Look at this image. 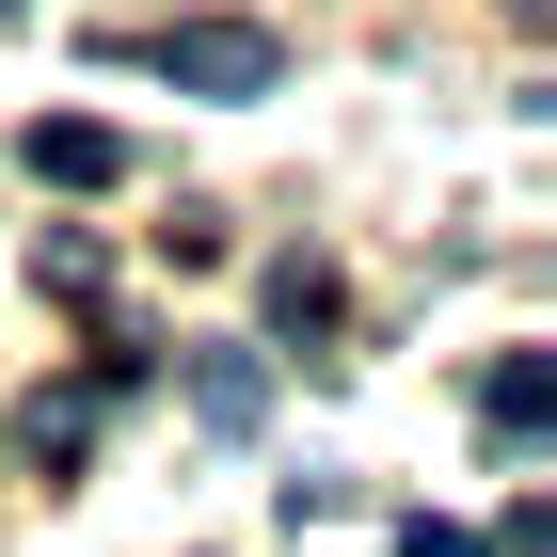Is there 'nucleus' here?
I'll return each instance as SVG.
<instances>
[{"label": "nucleus", "mask_w": 557, "mask_h": 557, "mask_svg": "<svg viewBox=\"0 0 557 557\" xmlns=\"http://www.w3.org/2000/svg\"><path fill=\"white\" fill-rule=\"evenodd\" d=\"M398 557H478V542H462V525H398Z\"/></svg>", "instance_id": "423d86ee"}, {"label": "nucleus", "mask_w": 557, "mask_h": 557, "mask_svg": "<svg viewBox=\"0 0 557 557\" xmlns=\"http://www.w3.org/2000/svg\"><path fill=\"white\" fill-rule=\"evenodd\" d=\"M191 414H208L223 446H239V430L271 414V367H256V350H208V367H191Z\"/></svg>", "instance_id": "7ed1b4c3"}, {"label": "nucleus", "mask_w": 557, "mask_h": 557, "mask_svg": "<svg viewBox=\"0 0 557 557\" xmlns=\"http://www.w3.org/2000/svg\"><path fill=\"white\" fill-rule=\"evenodd\" d=\"M271 319H287V335H319V319H335V271L287 256V271H271Z\"/></svg>", "instance_id": "39448f33"}, {"label": "nucleus", "mask_w": 557, "mask_h": 557, "mask_svg": "<svg viewBox=\"0 0 557 557\" xmlns=\"http://www.w3.org/2000/svg\"><path fill=\"white\" fill-rule=\"evenodd\" d=\"M144 64H160V81H191V96H271V64H287V48H271V33H239V16H175Z\"/></svg>", "instance_id": "f257e3e1"}, {"label": "nucleus", "mask_w": 557, "mask_h": 557, "mask_svg": "<svg viewBox=\"0 0 557 557\" xmlns=\"http://www.w3.org/2000/svg\"><path fill=\"white\" fill-rule=\"evenodd\" d=\"M542 414H557V367H542V350H510V367L478 383V430H494V446H542Z\"/></svg>", "instance_id": "f03ea898"}, {"label": "nucleus", "mask_w": 557, "mask_h": 557, "mask_svg": "<svg viewBox=\"0 0 557 557\" xmlns=\"http://www.w3.org/2000/svg\"><path fill=\"white\" fill-rule=\"evenodd\" d=\"M33 175H64V191H112V175H128V144L96 128V112H64V128H33Z\"/></svg>", "instance_id": "20e7f679"}]
</instances>
